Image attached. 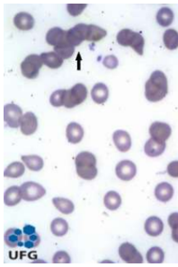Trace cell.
<instances>
[{
  "mask_svg": "<svg viewBox=\"0 0 178 267\" xmlns=\"http://www.w3.org/2000/svg\"><path fill=\"white\" fill-rule=\"evenodd\" d=\"M41 59L42 63L50 69H59L63 64V59L55 51L41 53Z\"/></svg>",
  "mask_w": 178,
  "mask_h": 267,
  "instance_id": "obj_24",
  "label": "cell"
},
{
  "mask_svg": "<svg viewBox=\"0 0 178 267\" xmlns=\"http://www.w3.org/2000/svg\"><path fill=\"white\" fill-rule=\"evenodd\" d=\"M117 42L122 46L132 47L139 55H143L145 41L141 33L133 32L130 29H123L117 34Z\"/></svg>",
  "mask_w": 178,
  "mask_h": 267,
  "instance_id": "obj_3",
  "label": "cell"
},
{
  "mask_svg": "<svg viewBox=\"0 0 178 267\" xmlns=\"http://www.w3.org/2000/svg\"><path fill=\"white\" fill-rule=\"evenodd\" d=\"M169 224L172 228V239L178 243V212H174L169 217Z\"/></svg>",
  "mask_w": 178,
  "mask_h": 267,
  "instance_id": "obj_36",
  "label": "cell"
},
{
  "mask_svg": "<svg viewBox=\"0 0 178 267\" xmlns=\"http://www.w3.org/2000/svg\"><path fill=\"white\" fill-rule=\"evenodd\" d=\"M174 195V188L171 184L164 182L157 185L155 189L156 198L162 203L170 201Z\"/></svg>",
  "mask_w": 178,
  "mask_h": 267,
  "instance_id": "obj_18",
  "label": "cell"
},
{
  "mask_svg": "<svg viewBox=\"0 0 178 267\" xmlns=\"http://www.w3.org/2000/svg\"><path fill=\"white\" fill-rule=\"evenodd\" d=\"M103 63L107 69H114L118 66V59L114 55H109L105 57Z\"/></svg>",
  "mask_w": 178,
  "mask_h": 267,
  "instance_id": "obj_39",
  "label": "cell"
},
{
  "mask_svg": "<svg viewBox=\"0 0 178 267\" xmlns=\"http://www.w3.org/2000/svg\"><path fill=\"white\" fill-rule=\"evenodd\" d=\"M22 160L32 171H40L43 167V159L39 156H23Z\"/></svg>",
  "mask_w": 178,
  "mask_h": 267,
  "instance_id": "obj_33",
  "label": "cell"
},
{
  "mask_svg": "<svg viewBox=\"0 0 178 267\" xmlns=\"http://www.w3.org/2000/svg\"><path fill=\"white\" fill-rule=\"evenodd\" d=\"M168 173L172 177H178V161L169 163L168 166Z\"/></svg>",
  "mask_w": 178,
  "mask_h": 267,
  "instance_id": "obj_40",
  "label": "cell"
},
{
  "mask_svg": "<svg viewBox=\"0 0 178 267\" xmlns=\"http://www.w3.org/2000/svg\"><path fill=\"white\" fill-rule=\"evenodd\" d=\"M67 31L62 30L61 28L54 27L50 29L46 34V42L51 46H57L62 41L66 39Z\"/></svg>",
  "mask_w": 178,
  "mask_h": 267,
  "instance_id": "obj_22",
  "label": "cell"
},
{
  "mask_svg": "<svg viewBox=\"0 0 178 267\" xmlns=\"http://www.w3.org/2000/svg\"><path fill=\"white\" fill-rule=\"evenodd\" d=\"M21 190L18 186H11L4 194V203L6 206H15L22 200Z\"/></svg>",
  "mask_w": 178,
  "mask_h": 267,
  "instance_id": "obj_25",
  "label": "cell"
},
{
  "mask_svg": "<svg viewBox=\"0 0 178 267\" xmlns=\"http://www.w3.org/2000/svg\"><path fill=\"white\" fill-rule=\"evenodd\" d=\"M52 203L54 204L56 209H58L59 212L63 214H70L74 212V203L69 200V199L60 198V197H57V198L52 199Z\"/></svg>",
  "mask_w": 178,
  "mask_h": 267,
  "instance_id": "obj_28",
  "label": "cell"
},
{
  "mask_svg": "<svg viewBox=\"0 0 178 267\" xmlns=\"http://www.w3.org/2000/svg\"><path fill=\"white\" fill-rule=\"evenodd\" d=\"M14 26L22 30V31H29L33 27L34 25V19L28 13L21 12L15 14L14 18Z\"/></svg>",
  "mask_w": 178,
  "mask_h": 267,
  "instance_id": "obj_16",
  "label": "cell"
},
{
  "mask_svg": "<svg viewBox=\"0 0 178 267\" xmlns=\"http://www.w3.org/2000/svg\"><path fill=\"white\" fill-rule=\"evenodd\" d=\"M92 99L98 105H102L106 102L109 97V90L104 83H97L92 88Z\"/></svg>",
  "mask_w": 178,
  "mask_h": 267,
  "instance_id": "obj_20",
  "label": "cell"
},
{
  "mask_svg": "<svg viewBox=\"0 0 178 267\" xmlns=\"http://www.w3.org/2000/svg\"><path fill=\"white\" fill-rule=\"evenodd\" d=\"M116 175L119 178L124 181H130L137 173V168L135 164L130 160H123L117 164L116 168Z\"/></svg>",
  "mask_w": 178,
  "mask_h": 267,
  "instance_id": "obj_9",
  "label": "cell"
},
{
  "mask_svg": "<svg viewBox=\"0 0 178 267\" xmlns=\"http://www.w3.org/2000/svg\"><path fill=\"white\" fill-rule=\"evenodd\" d=\"M104 203H105V207L109 209L110 211H115L121 206L122 199L118 193L114 191H110L105 194Z\"/></svg>",
  "mask_w": 178,
  "mask_h": 267,
  "instance_id": "obj_30",
  "label": "cell"
},
{
  "mask_svg": "<svg viewBox=\"0 0 178 267\" xmlns=\"http://www.w3.org/2000/svg\"><path fill=\"white\" fill-rule=\"evenodd\" d=\"M66 134L69 142L77 144L82 140L84 137V130L81 125H78L77 123H70L67 127Z\"/></svg>",
  "mask_w": 178,
  "mask_h": 267,
  "instance_id": "obj_21",
  "label": "cell"
},
{
  "mask_svg": "<svg viewBox=\"0 0 178 267\" xmlns=\"http://www.w3.org/2000/svg\"><path fill=\"white\" fill-rule=\"evenodd\" d=\"M87 7L86 4H80V5H76V4H69L67 5V9L70 15L72 16H78L81 14L83 10Z\"/></svg>",
  "mask_w": 178,
  "mask_h": 267,
  "instance_id": "obj_38",
  "label": "cell"
},
{
  "mask_svg": "<svg viewBox=\"0 0 178 267\" xmlns=\"http://www.w3.org/2000/svg\"><path fill=\"white\" fill-rule=\"evenodd\" d=\"M172 133L171 127L168 124L155 122L151 125L150 128V134L151 138H155L159 141L165 142L167 139H169Z\"/></svg>",
  "mask_w": 178,
  "mask_h": 267,
  "instance_id": "obj_10",
  "label": "cell"
},
{
  "mask_svg": "<svg viewBox=\"0 0 178 267\" xmlns=\"http://www.w3.org/2000/svg\"><path fill=\"white\" fill-rule=\"evenodd\" d=\"M145 231L148 235L158 237L164 231V223L159 217H150L145 222Z\"/></svg>",
  "mask_w": 178,
  "mask_h": 267,
  "instance_id": "obj_15",
  "label": "cell"
},
{
  "mask_svg": "<svg viewBox=\"0 0 178 267\" xmlns=\"http://www.w3.org/2000/svg\"><path fill=\"white\" fill-rule=\"evenodd\" d=\"M24 170H25V168H24L23 163L14 162V163H11L9 166L5 168L4 175L5 177L17 178V177H20L23 175Z\"/></svg>",
  "mask_w": 178,
  "mask_h": 267,
  "instance_id": "obj_32",
  "label": "cell"
},
{
  "mask_svg": "<svg viewBox=\"0 0 178 267\" xmlns=\"http://www.w3.org/2000/svg\"><path fill=\"white\" fill-rule=\"evenodd\" d=\"M113 138L115 146L121 152H127L132 147V138L130 134L125 131H116L114 134Z\"/></svg>",
  "mask_w": 178,
  "mask_h": 267,
  "instance_id": "obj_14",
  "label": "cell"
},
{
  "mask_svg": "<svg viewBox=\"0 0 178 267\" xmlns=\"http://www.w3.org/2000/svg\"><path fill=\"white\" fill-rule=\"evenodd\" d=\"M76 169L79 177L85 180L95 179L97 175L96 158L90 152H80L75 159Z\"/></svg>",
  "mask_w": 178,
  "mask_h": 267,
  "instance_id": "obj_2",
  "label": "cell"
},
{
  "mask_svg": "<svg viewBox=\"0 0 178 267\" xmlns=\"http://www.w3.org/2000/svg\"><path fill=\"white\" fill-rule=\"evenodd\" d=\"M166 149V142L159 141L155 138H151L147 141L144 147L145 153L149 157H156L160 156Z\"/></svg>",
  "mask_w": 178,
  "mask_h": 267,
  "instance_id": "obj_17",
  "label": "cell"
},
{
  "mask_svg": "<svg viewBox=\"0 0 178 267\" xmlns=\"http://www.w3.org/2000/svg\"><path fill=\"white\" fill-rule=\"evenodd\" d=\"M87 97V89L86 86L84 84H76L69 90H66L64 106L67 108H73L82 104Z\"/></svg>",
  "mask_w": 178,
  "mask_h": 267,
  "instance_id": "obj_4",
  "label": "cell"
},
{
  "mask_svg": "<svg viewBox=\"0 0 178 267\" xmlns=\"http://www.w3.org/2000/svg\"><path fill=\"white\" fill-rule=\"evenodd\" d=\"M107 34L105 29L99 27L95 24L86 25V41L88 42H98L104 39Z\"/></svg>",
  "mask_w": 178,
  "mask_h": 267,
  "instance_id": "obj_23",
  "label": "cell"
},
{
  "mask_svg": "<svg viewBox=\"0 0 178 267\" xmlns=\"http://www.w3.org/2000/svg\"><path fill=\"white\" fill-rule=\"evenodd\" d=\"M23 236V231H20L19 229H15V228L9 229L5 231V237H4L5 244L12 249H14L16 247H21Z\"/></svg>",
  "mask_w": 178,
  "mask_h": 267,
  "instance_id": "obj_19",
  "label": "cell"
},
{
  "mask_svg": "<svg viewBox=\"0 0 178 267\" xmlns=\"http://www.w3.org/2000/svg\"><path fill=\"white\" fill-rule=\"evenodd\" d=\"M169 92L168 79L162 71L156 70L145 85V97L150 102L161 101Z\"/></svg>",
  "mask_w": 178,
  "mask_h": 267,
  "instance_id": "obj_1",
  "label": "cell"
},
{
  "mask_svg": "<svg viewBox=\"0 0 178 267\" xmlns=\"http://www.w3.org/2000/svg\"><path fill=\"white\" fill-rule=\"evenodd\" d=\"M23 116V111L14 104H7L4 107V120L11 128H18Z\"/></svg>",
  "mask_w": 178,
  "mask_h": 267,
  "instance_id": "obj_8",
  "label": "cell"
},
{
  "mask_svg": "<svg viewBox=\"0 0 178 267\" xmlns=\"http://www.w3.org/2000/svg\"><path fill=\"white\" fill-rule=\"evenodd\" d=\"M50 230L53 233V235L57 236V237H63L69 231V224L63 219L56 218L50 224Z\"/></svg>",
  "mask_w": 178,
  "mask_h": 267,
  "instance_id": "obj_26",
  "label": "cell"
},
{
  "mask_svg": "<svg viewBox=\"0 0 178 267\" xmlns=\"http://www.w3.org/2000/svg\"><path fill=\"white\" fill-rule=\"evenodd\" d=\"M65 97H66V90L59 89L51 94L50 97V105L54 107H60L64 106Z\"/></svg>",
  "mask_w": 178,
  "mask_h": 267,
  "instance_id": "obj_35",
  "label": "cell"
},
{
  "mask_svg": "<svg viewBox=\"0 0 178 267\" xmlns=\"http://www.w3.org/2000/svg\"><path fill=\"white\" fill-rule=\"evenodd\" d=\"M165 46L169 50H176L178 48V32L174 29L167 30L163 36Z\"/></svg>",
  "mask_w": 178,
  "mask_h": 267,
  "instance_id": "obj_31",
  "label": "cell"
},
{
  "mask_svg": "<svg viewBox=\"0 0 178 267\" xmlns=\"http://www.w3.org/2000/svg\"><path fill=\"white\" fill-rule=\"evenodd\" d=\"M42 64L41 56L35 54L27 56L21 63V71L23 77L29 79H36Z\"/></svg>",
  "mask_w": 178,
  "mask_h": 267,
  "instance_id": "obj_5",
  "label": "cell"
},
{
  "mask_svg": "<svg viewBox=\"0 0 178 267\" xmlns=\"http://www.w3.org/2000/svg\"><path fill=\"white\" fill-rule=\"evenodd\" d=\"M119 256L124 262L131 265L142 264L143 258L142 254L138 251L137 249L131 243L125 242L121 245L119 248Z\"/></svg>",
  "mask_w": 178,
  "mask_h": 267,
  "instance_id": "obj_7",
  "label": "cell"
},
{
  "mask_svg": "<svg viewBox=\"0 0 178 267\" xmlns=\"http://www.w3.org/2000/svg\"><path fill=\"white\" fill-rule=\"evenodd\" d=\"M54 51L58 55L60 56L63 60H67V59H69L71 56L73 55L75 47L73 45H71L67 41V38H66L64 41H62L57 46L54 47Z\"/></svg>",
  "mask_w": 178,
  "mask_h": 267,
  "instance_id": "obj_27",
  "label": "cell"
},
{
  "mask_svg": "<svg viewBox=\"0 0 178 267\" xmlns=\"http://www.w3.org/2000/svg\"><path fill=\"white\" fill-rule=\"evenodd\" d=\"M20 128L23 134L26 136L34 134L38 128V120L35 115L31 112L23 115L20 121Z\"/></svg>",
  "mask_w": 178,
  "mask_h": 267,
  "instance_id": "obj_13",
  "label": "cell"
},
{
  "mask_svg": "<svg viewBox=\"0 0 178 267\" xmlns=\"http://www.w3.org/2000/svg\"><path fill=\"white\" fill-rule=\"evenodd\" d=\"M53 264H69L70 263V258L69 254L65 251H59L55 254L53 259H52Z\"/></svg>",
  "mask_w": 178,
  "mask_h": 267,
  "instance_id": "obj_37",
  "label": "cell"
},
{
  "mask_svg": "<svg viewBox=\"0 0 178 267\" xmlns=\"http://www.w3.org/2000/svg\"><path fill=\"white\" fill-rule=\"evenodd\" d=\"M164 251L159 247H154L147 253V261L150 264H162L164 261Z\"/></svg>",
  "mask_w": 178,
  "mask_h": 267,
  "instance_id": "obj_34",
  "label": "cell"
},
{
  "mask_svg": "<svg viewBox=\"0 0 178 267\" xmlns=\"http://www.w3.org/2000/svg\"><path fill=\"white\" fill-rule=\"evenodd\" d=\"M67 41L73 45L78 46L86 41V23H78L76 26L67 31Z\"/></svg>",
  "mask_w": 178,
  "mask_h": 267,
  "instance_id": "obj_11",
  "label": "cell"
},
{
  "mask_svg": "<svg viewBox=\"0 0 178 267\" xmlns=\"http://www.w3.org/2000/svg\"><path fill=\"white\" fill-rule=\"evenodd\" d=\"M174 21V13L169 7H162L157 14V22L163 27L169 26Z\"/></svg>",
  "mask_w": 178,
  "mask_h": 267,
  "instance_id": "obj_29",
  "label": "cell"
},
{
  "mask_svg": "<svg viewBox=\"0 0 178 267\" xmlns=\"http://www.w3.org/2000/svg\"><path fill=\"white\" fill-rule=\"evenodd\" d=\"M23 240L21 243V247H24L25 249H34L40 244L41 238L35 232V228L32 225H25L23 228Z\"/></svg>",
  "mask_w": 178,
  "mask_h": 267,
  "instance_id": "obj_12",
  "label": "cell"
},
{
  "mask_svg": "<svg viewBox=\"0 0 178 267\" xmlns=\"http://www.w3.org/2000/svg\"><path fill=\"white\" fill-rule=\"evenodd\" d=\"M22 198L27 202H33L43 197L46 194V190L41 184L34 182H26L20 187Z\"/></svg>",
  "mask_w": 178,
  "mask_h": 267,
  "instance_id": "obj_6",
  "label": "cell"
}]
</instances>
